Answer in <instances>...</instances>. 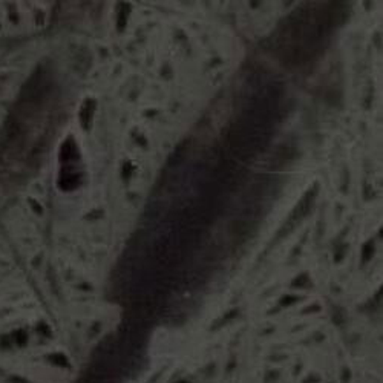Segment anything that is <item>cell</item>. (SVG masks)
I'll return each instance as SVG.
<instances>
[{"label": "cell", "instance_id": "cell-1", "mask_svg": "<svg viewBox=\"0 0 383 383\" xmlns=\"http://www.w3.org/2000/svg\"><path fill=\"white\" fill-rule=\"evenodd\" d=\"M230 229L234 234H236V236L247 238L248 234H252V232H253V224L246 221V220H239V221H234L230 225Z\"/></svg>", "mask_w": 383, "mask_h": 383}]
</instances>
